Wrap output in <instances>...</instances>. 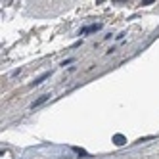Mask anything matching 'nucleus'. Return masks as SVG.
<instances>
[{
	"instance_id": "1",
	"label": "nucleus",
	"mask_w": 159,
	"mask_h": 159,
	"mask_svg": "<svg viewBox=\"0 0 159 159\" xmlns=\"http://www.w3.org/2000/svg\"><path fill=\"white\" fill-rule=\"evenodd\" d=\"M100 29H102V25H100V23L86 25V27H83L81 31H79V35H88V33H96V31H100Z\"/></svg>"
},
{
	"instance_id": "2",
	"label": "nucleus",
	"mask_w": 159,
	"mask_h": 159,
	"mask_svg": "<svg viewBox=\"0 0 159 159\" xmlns=\"http://www.w3.org/2000/svg\"><path fill=\"white\" fill-rule=\"evenodd\" d=\"M50 75H52L50 71H46V73H42L40 77H37V79H35V81H33V83H31V86H39L40 83H44V81H46V79H48Z\"/></svg>"
},
{
	"instance_id": "3",
	"label": "nucleus",
	"mask_w": 159,
	"mask_h": 159,
	"mask_svg": "<svg viewBox=\"0 0 159 159\" xmlns=\"http://www.w3.org/2000/svg\"><path fill=\"white\" fill-rule=\"evenodd\" d=\"M48 98H50V94H42L40 98H37L35 102H33V104H31V107H33V109H35V107H39V106H42V104H44V102H46Z\"/></svg>"
},
{
	"instance_id": "4",
	"label": "nucleus",
	"mask_w": 159,
	"mask_h": 159,
	"mask_svg": "<svg viewBox=\"0 0 159 159\" xmlns=\"http://www.w3.org/2000/svg\"><path fill=\"white\" fill-rule=\"evenodd\" d=\"M113 144H115V146H125V144H127V138H125L123 134H115V136H113Z\"/></svg>"
},
{
	"instance_id": "5",
	"label": "nucleus",
	"mask_w": 159,
	"mask_h": 159,
	"mask_svg": "<svg viewBox=\"0 0 159 159\" xmlns=\"http://www.w3.org/2000/svg\"><path fill=\"white\" fill-rule=\"evenodd\" d=\"M73 150H75V152H77L79 155H86V152L83 150V148H73Z\"/></svg>"
},
{
	"instance_id": "6",
	"label": "nucleus",
	"mask_w": 159,
	"mask_h": 159,
	"mask_svg": "<svg viewBox=\"0 0 159 159\" xmlns=\"http://www.w3.org/2000/svg\"><path fill=\"white\" fill-rule=\"evenodd\" d=\"M150 4H153V0H142V6H150Z\"/></svg>"
},
{
	"instance_id": "7",
	"label": "nucleus",
	"mask_w": 159,
	"mask_h": 159,
	"mask_svg": "<svg viewBox=\"0 0 159 159\" xmlns=\"http://www.w3.org/2000/svg\"><path fill=\"white\" fill-rule=\"evenodd\" d=\"M71 61H73V58H69V60H65V61H61V65H69Z\"/></svg>"
},
{
	"instance_id": "8",
	"label": "nucleus",
	"mask_w": 159,
	"mask_h": 159,
	"mask_svg": "<svg viewBox=\"0 0 159 159\" xmlns=\"http://www.w3.org/2000/svg\"><path fill=\"white\" fill-rule=\"evenodd\" d=\"M19 73H21V69H16V71H12V77H17Z\"/></svg>"
}]
</instances>
